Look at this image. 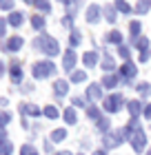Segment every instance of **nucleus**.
<instances>
[{
    "label": "nucleus",
    "mask_w": 151,
    "mask_h": 155,
    "mask_svg": "<svg viewBox=\"0 0 151 155\" xmlns=\"http://www.w3.org/2000/svg\"><path fill=\"white\" fill-rule=\"evenodd\" d=\"M149 55H151V51H142V53H140V62H147Z\"/></svg>",
    "instance_id": "ea45409f"
},
{
    "label": "nucleus",
    "mask_w": 151,
    "mask_h": 155,
    "mask_svg": "<svg viewBox=\"0 0 151 155\" xmlns=\"http://www.w3.org/2000/svg\"><path fill=\"white\" fill-rule=\"evenodd\" d=\"M11 0H0V7H2V9H11Z\"/></svg>",
    "instance_id": "58836bf2"
},
{
    "label": "nucleus",
    "mask_w": 151,
    "mask_h": 155,
    "mask_svg": "<svg viewBox=\"0 0 151 155\" xmlns=\"http://www.w3.org/2000/svg\"><path fill=\"white\" fill-rule=\"evenodd\" d=\"M62 117L67 120L69 124H76V120H78V117H76V111H74V109H64V113H62Z\"/></svg>",
    "instance_id": "a878e982"
},
{
    "label": "nucleus",
    "mask_w": 151,
    "mask_h": 155,
    "mask_svg": "<svg viewBox=\"0 0 151 155\" xmlns=\"http://www.w3.org/2000/svg\"><path fill=\"white\" fill-rule=\"evenodd\" d=\"M62 27L71 29V27H74V18H71V16H64V18H62Z\"/></svg>",
    "instance_id": "4c0bfd02"
},
{
    "label": "nucleus",
    "mask_w": 151,
    "mask_h": 155,
    "mask_svg": "<svg viewBox=\"0 0 151 155\" xmlns=\"http://www.w3.org/2000/svg\"><path fill=\"white\" fill-rule=\"evenodd\" d=\"M129 142H131V146H133V151H136V153H142V151H145V146H147V135H145V131H142L140 126H138V129L131 133Z\"/></svg>",
    "instance_id": "7ed1b4c3"
},
{
    "label": "nucleus",
    "mask_w": 151,
    "mask_h": 155,
    "mask_svg": "<svg viewBox=\"0 0 151 155\" xmlns=\"http://www.w3.org/2000/svg\"><path fill=\"white\" fill-rule=\"evenodd\" d=\"M22 20H25L22 13H20V11H13L11 16H9V25H11V27H20V25H22Z\"/></svg>",
    "instance_id": "f3484780"
},
{
    "label": "nucleus",
    "mask_w": 151,
    "mask_h": 155,
    "mask_svg": "<svg viewBox=\"0 0 151 155\" xmlns=\"http://www.w3.org/2000/svg\"><path fill=\"white\" fill-rule=\"evenodd\" d=\"M33 7H36V9H40V11H45V13L51 11V5H49V0H33Z\"/></svg>",
    "instance_id": "412c9836"
},
{
    "label": "nucleus",
    "mask_w": 151,
    "mask_h": 155,
    "mask_svg": "<svg viewBox=\"0 0 151 155\" xmlns=\"http://www.w3.org/2000/svg\"><path fill=\"white\" fill-rule=\"evenodd\" d=\"M105 40L111 42V45H120V42H122V33L120 31H111V33H107V36H105Z\"/></svg>",
    "instance_id": "a211bd4d"
},
{
    "label": "nucleus",
    "mask_w": 151,
    "mask_h": 155,
    "mask_svg": "<svg viewBox=\"0 0 151 155\" xmlns=\"http://www.w3.org/2000/svg\"><path fill=\"white\" fill-rule=\"evenodd\" d=\"M102 69H105V71H113V69H116V62L111 60V55H105V60H102Z\"/></svg>",
    "instance_id": "bb28decb"
},
{
    "label": "nucleus",
    "mask_w": 151,
    "mask_h": 155,
    "mask_svg": "<svg viewBox=\"0 0 151 155\" xmlns=\"http://www.w3.org/2000/svg\"><path fill=\"white\" fill-rule=\"evenodd\" d=\"M102 13H105L107 22H116V9H113V7H109V5H107L105 9H102Z\"/></svg>",
    "instance_id": "5701e85b"
},
{
    "label": "nucleus",
    "mask_w": 151,
    "mask_h": 155,
    "mask_svg": "<svg viewBox=\"0 0 151 155\" xmlns=\"http://www.w3.org/2000/svg\"><path fill=\"white\" fill-rule=\"evenodd\" d=\"M145 117L151 120V104H147V107H145Z\"/></svg>",
    "instance_id": "79ce46f5"
},
{
    "label": "nucleus",
    "mask_w": 151,
    "mask_h": 155,
    "mask_svg": "<svg viewBox=\"0 0 151 155\" xmlns=\"http://www.w3.org/2000/svg\"><path fill=\"white\" fill-rule=\"evenodd\" d=\"M127 109H129V113H131L133 117H136V115H140V113H145V109H142L140 100H131V102H127Z\"/></svg>",
    "instance_id": "1a4fd4ad"
},
{
    "label": "nucleus",
    "mask_w": 151,
    "mask_h": 155,
    "mask_svg": "<svg viewBox=\"0 0 151 155\" xmlns=\"http://www.w3.org/2000/svg\"><path fill=\"white\" fill-rule=\"evenodd\" d=\"M62 67H64V71H71V69H74V67H76V53H74V51H71V49H69V51H67V53H64V60H62Z\"/></svg>",
    "instance_id": "0eeeda50"
},
{
    "label": "nucleus",
    "mask_w": 151,
    "mask_h": 155,
    "mask_svg": "<svg viewBox=\"0 0 151 155\" xmlns=\"http://www.w3.org/2000/svg\"><path fill=\"white\" fill-rule=\"evenodd\" d=\"M82 62H84V67H87V69L96 67V64H98V53H96V51L84 53V55H82Z\"/></svg>",
    "instance_id": "9d476101"
},
{
    "label": "nucleus",
    "mask_w": 151,
    "mask_h": 155,
    "mask_svg": "<svg viewBox=\"0 0 151 155\" xmlns=\"http://www.w3.org/2000/svg\"><path fill=\"white\" fill-rule=\"evenodd\" d=\"M118 55L120 58H125V62H129V47H118Z\"/></svg>",
    "instance_id": "c9c22d12"
},
{
    "label": "nucleus",
    "mask_w": 151,
    "mask_h": 155,
    "mask_svg": "<svg viewBox=\"0 0 151 155\" xmlns=\"http://www.w3.org/2000/svg\"><path fill=\"white\" fill-rule=\"evenodd\" d=\"M31 73H33V78L53 75V73H56V64H53L51 60H40V62H36V64L31 67Z\"/></svg>",
    "instance_id": "f03ea898"
},
{
    "label": "nucleus",
    "mask_w": 151,
    "mask_h": 155,
    "mask_svg": "<svg viewBox=\"0 0 151 155\" xmlns=\"http://www.w3.org/2000/svg\"><path fill=\"white\" fill-rule=\"evenodd\" d=\"M100 13H102V9H100V5H89L87 13H84V18H87V22H98L100 20Z\"/></svg>",
    "instance_id": "423d86ee"
},
{
    "label": "nucleus",
    "mask_w": 151,
    "mask_h": 155,
    "mask_svg": "<svg viewBox=\"0 0 151 155\" xmlns=\"http://www.w3.org/2000/svg\"><path fill=\"white\" fill-rule=\"evenodd\" d=\"M87 115H89L91 120H100V109H98V107H89V109H87Z\"/></svg>",
    "instance_id": "f704fd0d"
},
{
    "label": "nucleus",
    "mask_w": 151,
    "mask_h": 155,
    "mask_svg": "<svg viewBox=\"0 0 151 155\" xmlns=\"http://www.w3.org/2000/svg\"><path fill=\"white\" fill-rule=\"evenodd\" d=\"M87 80V73L84 71H74L71 73V82H84Z\"/></svg>",
    "instance_id": "c85d7f7f"
},
{
    "label": "nucleus",
    "mask_w": 151,
    "mask_h": 155,
    "mask_svg": "<svg viewBox=\"0 0 151 155\" xmlns=\"http://www.w3.org/2000/svg\"><path fill=\"white\" fill-rule=\"evenodd\" d=\"M11 80L13 82H20V80H22V69H20V64H18V62H13V64H11Z\"/></svg>",
    "instance_id": "ddd939ff"
},
{
    "label": "nucleus",
    "mask_w": 151,
    "mask_h": 155,
    "mask_svg": "<svg viewBox=\"0 0 151 155\" xmlns=\"http://www.w3.org/2000/svg\"><path fill=\"white\" fill-rule=\"evenodd\" d=\"M62 2H67V5H69V0H62Z\"/></svg>",
    "instance_id": "de8ad7c7"
},
{
    "label": "nucleus",
    "mask_w": 151,
    "mask_h": 155,
    "mask_svg": "<svg viewBox=\"0 0 151 155\" xmlns=\"http://www.w3.org/2000/svg\"><path fill=\"white\" fill-rule=\"evenodd\" d=\"M25 2H29V5H33V0H25Z\"/></svg>",
    "instance_id": "49530a36"
},
{
    "label": "nucleus",
    "mask_w": 151,
    "mask_h": 155,
    "mask_svg": "<svg viewBox=\"0 0 151 155\" xmlns=\"http://www.w3.org/2000/svg\"><path fill=\"white\" fill-rule=\"evenodd\" d=\"M147 155H151V151H149V153H147Z\"/></svg>",
    "instance_id": "09e8293b"
},
{
    "label": "nucleus",
    "mask_w": 151,
    "mask_h": 155,
    "mask_svg": "<svg viewBox=\"0 0 151 155\" xmlns=\"http://www.w3.org/2000/svg\"><path fill=\"white\" fill-rule=\"evenodd\" d=\"M11 151H13L11 142H0V155H9Z\"/></svg>",
    "instance_id": "2f4dec72"
},
{
    "label": "nucleus",
    "mask_w": 151,
    "mask_h": 155,
    "mask_svg": "<svg viewBox=\"0 0 151 155\" xmlns=\"http://www.w3.org/2000/svg\"><path fill=\"white\" fill-rule=\"evenodd\" d=\"M20 155H38V151H36L31 144H25L22 149H20Z\"/></svg>",
    "instance_id": "72a5a7b5"
},
{
    "label": "nucleus",
    "mask_w": 151,
    "mask_h": 155,
    "mask_svg": "<svg viewBox=\"0 0 151 155\" xmlns=\"http://www.w3.org/2000/svg\"><path fill=\"white\" fill-rule=\"evenodd\" d=\"M2 71H5V64H2V62H0V75H2Z\"/></svg>",
    "instance_id": "a18cd8bd"
},
{
    "label": "nucleus",
    "mask_w": 151,
    "mask_h": 155,
    "mask_svg": "<svg viewBox=\"0 0 151 155\" xmlns=\"http://www.w3.org/2000/svg\"><path fill=\"white\" fill-rule=\"evenodd\" d=\"M125 102V97L120 93H111L109 97H105V111H109V113H116L120 109V104Z\"/></svg>",
    "instance_id": "20e7f679"
},
{
    "label": "nucleus",
    "mask_w": 151,
    "mask_h": 155,
    "mask_svg": "<svg viewBox=\"0 0 151 155\" xmlns=\"http://www.w3.org/2000/svg\"><path fill=\"white\" fill-rule=\"evenodd\" d=\"M136 91H138L142 97H147V95H151V84L149 82H140L138 87H136Z\"/></svg>",
    "instance_id": "aec40b11"
},
{
    "label": "nucleus",
    "mask_w": 151,
    "mask_h": 155,
    "mask_svg": "<svg viewBox=\"0 0 151 155\" xmlns=\"http://www.w3.org/2000/svg\"><path fill=\"white\" fill-rule=\"evenodd\" d=\"M116 9L122 13H131V7L127 5V0H116Z\"/></svg>",
    "instance_id": "cd10ccee"
},
{
    "label": "nucleus",
    "mask_w": 151,
    "mask_h": 155,
    "mask_svg": "<svg viewBox=\"0 0 151 155\" xmlns=\"http://www.w3.org/2000/svg\"><path fill=\"white\" fill-rule=\"evenodd\" d=\"M33 47L38 49V51H42L45 55H56V53L60 51L58 40H56V38H51V36H45V33H42V36L33 42Z\"/></svg>",
    "instance_id": "f257e3e1"
},
{
    "label": "nucleus",
    "mask_w": 151,
    "mask_h": 155,
    "mask_svg": "<svg viewBox=\"0 0 151 155\" xmlns=\"http://www.w3.org/2000/svg\"><path fill=\"white\" fill-rule=\"evenodd\" d=\"M45 18L42 16H31V29H36V31H42L45 29Z\"/></svg>",
    "instance_id": "4468645a"
},
{
    "label": "nucleus",
    "mask_w": 151,
    "mask_h": 155,
    "mask_svg": "<svg viewBox=\"0 0 151 155\" xmlns=\"http://www.w3.org/2000/svg\"><path fill=\"white\" fill-rule=\"evenodd\" d=\"M80 40H82V36H80V31H71V38H69V42H71V47H78V45H80Z\"/></svg>",
    "instance_id": "7c9ffc66"
},
{
    "label": "nucleus",
    "mask_w": 151,
    "mask_h": 155,
    "mask_svg": "<svg viewBox=\"0 0 151 155\" xmlns=\"http://www.w3.org/2000/svg\"><path fill=\"white\" fill-rule=\"evenodd\" d=\"M149 9H151V0H138V2H136V11H138L140 16L149 13Z\"/></svg>",
    "instance_id": "9b49d317"
},
{
    "label": "nucleus",
    "mask_w": 151,
    "mask_h": 155,
    "mask_svg": "<svg viewBox=\"0 0 151 155\" xmlns=\"http://www.w3.org/2000/svg\"><path fill=\"white\" fill-rule=\"evenodd\" d=\"M5 22L7 20H0V36H5Z\"/></svg>",
    "instance_id": "37998d69"
},
{
    "label": "nucleus",
    "mask_w": 151,
    "mask_h": 155,
    "mask_svg": "<svg viewBox=\"0 0 151 155\" xmlns=\"http://www.w3.org/2000/svg\"><path fill=\"white\" fill-rule=\"evenodd\" d=\"M129 31H131V36H133V38H138V36H140V31H142V25L138 22V20H133V22L129 25Z\"/></svg>",
    "instance_id": "b1692460"
},
{
    "label": "nucleus",
    "mask_w": 151,
    "mask_h": 155,
    "mask_svg": "<svg viewBox=\"0 0 151 155\" xmlns=\"http://www.w3.org/2000/svg\"><path fill=\"white\" fill-rule=\"evenodd\" d=\"M53 91H56V95L69 93V80H56L53 82Z\"/></svg>",
    "instance_id": "6e6552de"
},
{
    "label": "nucleus",
    "mask_w": 151,
    "mask_h": 155,
    "mask_svg": "<svg viewBox=\"0 0 151 155\" xmlns=\"http://www.w3.org/2000/svg\"><path fill=\"white\" fill-rule=\"evenodd\" d=\"M136 73H138V69H136L133 62H125V64L120 67V75H125V80H127V82H129V80H133Z\"/></svg>",
    "instance_id": "39448f33"
},
{
    "label": "nucleus",
    "mask_w": 151,
    "mask_h": 155,
    "mask_svg": "<svg viewBox=\"0 0 151 155\" xmlns=\"http://www.w3.org/2000/svg\"><path fill=\"white\" fill-rule=\"evenodd\" d=\"M74 104H76V107H84V100H82V97H74Z\"/></svg>",
    "instance_id": "a19ab883"
},
{
    "label": "nucleus",
    "mask_w": 151,
    "mask_h": 155,
    "mask_svg": "<svg viewBox=\"0 0 151 155\" xmlns=\"http://www.w3.org/2000/svg\"><path fill=\"white\" fill-rule=\"evenodd\" d=\"M80 155H82V153H80Z\"/></svg>",
    "instance_id": "8fccbe9b"
},
{
    "label": "nucleus",
    "mask_w": 151,
    "mask_h": 155,
    "mask_svg": "<svg viewBox=\"0 0 151 155\" xmlns=\"http://www.w3.org/2000/svg\"><path fill=\"white\" fill-rule=\"evenodd\" d=\"M45 115H47L49 120H56V117H58V109L49 104V107H45Z\"/></svg>",
    "instance_id": "c756f323"
},
{
    "label": "nucleus",
    "mask_w": 151,
    "mask_h": 155,
    "mask_svg": "<svg viewBox=\"0 0 151 155\" xmlns=\"http://www.w3.org/2000/svg\"><path fill=\"white\" fill-rule=\"evenodd\" d=\"M20 47H22V38H20V36L9 38V42H7V51H18Z\"/></svg>",
    "instance_id": "f8f14e48"
},
{
    "label": "nucleus",
    "mask_w": 151,
    "mask_h": 155,
    "mask_svg": "<svg viewBox=\"0 0 151 155\" xmlns=\"http://www.w3.org/2000/svg\"><path fill=\"white\" fill-rule=\"evenodd\" d=\"M93 155H107V153H105V149H100V151H96Z\"/></svg>",
    "instance_id": "c03bdc74"
},
{
    "label": "nucleus",
    "mask_w": 151,
    "mask_h": 155,
    "mask_svg": "<svg viewBox=\"0 0 151 155\" xmlns=\"http://www.w3.org/2000/svg\"><path fill=\"white\" fill-rule=\"evenodd\" d=\"M20 111L27 113V115H40V109L36 104H20Z\"/></svg>",
    "instance_id": "dca6fc26"
},
{
    "label": "nucleus",
    "mask_w": 151,
    "mask_h": 155,
    "mask_svg": "<svg viewBox=\"0 0 151 155\" xmlns=\"http://www.w3.org/2000/svg\"><path fill=\"white\" fill-rule=\"evenodd\" d=\"M87 97H89V100H100V97H102V93H100V87H98V84H91V87L87 89Z\"/></svg>",
    "instance_id": "2eb2a0df"
},
{
    "label": "nucleus",
    "mask_w": 151,
    "mask_h": 155,
    "mask_svg": "<svg viewBox=\"0 0 151 155\" xmlns=\"http://www.w3.org/2000/svg\"><path fill=\"white\" fill-rule=\"evenodd\" d=\"M9 120H11V115H9V113H5V111H0V126H5L7 122H9Z\"/></svg>",
    "instance_id": "e433bc0d"
},
{
    "label": "nucleus",
    "mask_w": 151,
    "mask_h": 155,
    "mask_svg": "<svg viewBox=\"0 0 151 155\" xmlns=\"http://www.w3.org/2000/svg\"><path fill=\"white\" fill-rule=\"evenodd\" d=\"M133 47L140 51H149V40L147 38H133Z\"/></svg>",
    "instance_id": "6ab92c4d"
},
{
    "label": "nucleus",
    "mask_w": 151,
    "mask_h": 155,
    "mask_svg": "<svg viewBox=\"0 0 151 155\" xmlns=\"http://www.w3.org/2000/svg\"><path fill=\"white\" fill-rule=\"evenodd\" d=\"M64 137H67V129H56L51 133V142H62Z\"/></svg>",
    "instance_id": "4be33fe9"
},
{
    "label": "nucleus",
    "mask_w": 151,
    "mask_h": 155,
    "mask_svg": "<svg viewBox=\"0 0 151 155\" xmlns=\"http://www.w3.org/2000/svg\"><path fill=\"white\" fill-rule=\"evenodd\" d=\"M102 84H105L107 89H113V87L118 84V78H116V75H105V78H102Z\"/></svg>",
    "instance_id": "393cba45"
},
{
    "label": "nucleus",
    "mask_w": 151,
    "mask_h": 155,
    "mask_svg": "<svg viewBox=\"0 0 151 155\" xmlns=\"http://www.w3.org/2000/svg\"><path fill=\"white\" fill-rule=\"evenodd\" d=\"M98 129H100V131H102L105 135H107V133H109V120L100 117V120H98Z\"/></svg>",
    "instance_id": "473e14b6"
}]
</instances>
